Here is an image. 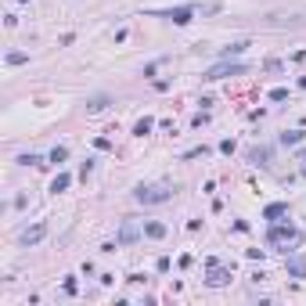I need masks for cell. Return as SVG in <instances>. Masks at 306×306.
<instances>
[{"label": "cell", "mask_w": 306, "mask_h": 306, "mask_svg": "<svg viewBox=\"0 0 306 306\" xmlns=\"http://www.w3.org/2000/svg\"><path fill=\"white\" fill-rule=\"evenodd\" d=\"M249 72V65L242 61H230V58H220V65H212V69H206V83H216V79H227V76H245Z\"/></svg>", "instance_id": "obj_1"}, {"label": "cell", "mask_w": 306, "mask_h": 306, "mask_svg": "<svg viewBox=\"0 0 306 306\" xmlns=\"http://www.w3.org/2000/svg\"><path fill=\"white\" fill-rule=\"evenodd\" d=\"M299 227L292 224H270V230H267V245H299Z\"/></svg>", "instance_id": "obj_2"}, {"label": "cell", "mask_w": 306, "mask_h": 306, "mask_svg": "<svg viewBox=\"0 0 306 306\" xmlns=\"http://www.w3.org/2000/svg\"><path fill=\"white\" fill-rule=\"evenodd\" d=\"M134 198L141 202V206H162V202L173 198V188H137Z\"/></svg>", "instance_id": "obj_3"}, {"label": "cell", "mask_w": 306, "mask_h": 306, "mask_svg": "<svg viewBox=\"0 0 306 306\" xmlns=\"http://www.w3.org/2000/svg\"><path fill=\"white\" fill-rule=\"evenodd\" d=\"M141 230H144V224H141V227H137V224H134V220H123V227H119V234H115V242H119V245H134V242H137V238H141Z\"/></svg>", "instance_id": "obj_4"}, {"label": "cell", "mask_w": 306, "mask_h": 306, "mask_svg": "<svg viewBox=\"0 0 306 306\" xmlns=\"http://www.w3.org/2000/svg\"><path fill=\"white\" fill-rule=\"evenodd\" d=\"M155 18H170V22L177 25H188L194 18V7H173V11H155Z\"/></svg>", "instance_id": "obj_5"}, {"label": "cell", "mask_w": 306, "mask_h": 306, "mask_svg": "<svg viewBox=\"0 0 306 306\" xmlns=\"http://www.w3.org/2000/svg\"><path fill=\"white\" fill-rule=\"evenodd\" d=\"M43 234H47V224H33V227H25L22 234H18V242H22L25 249H29V245H36V242H40Z\"/></svg>", "instance_id": "obj_6"}, {"label": "cell", "mask_w": 306, "mask_h": 306, "mask_svg": "<svg viewBox=\"0 0 306 306\" xmlns=\"http://www.w3.org/2000/svg\"><path fill=\"white\" fill-rule=\"evenodd\" d=\"M285 270H288V277H306V256H288Z\"/></svg>", "instance_id": "obj_7"}, {"label": "cell", "mask_w": 306, "mask_h": 306, "mask_svg": "<svg viewBox=\"0 0 306 306\" xmlns=\"http://www.w3.org/2000/svg\"><path fill=\"white\" fill-rule=\"evenodd\" d=\"M206 281L212 285V288H224V285L230 281V270H224V267H216V263H212V267H209V277H206Z\"/></svg>", "instance_id": "obj_8"}, {"label": "cell", "mask_w": 306, "mask_h": 306, "mask_svg": "<svg viewBox=\"0 0 306 306\" xmlns=\"http://www.w3.org/2000/svg\"><path fill=\"white\" fill-rule=\"evenodd\" d=\"M281 216H288V202H270L263 209V220H270V224H277Z\"/></svg>", "instance_id": "obj_9"}, {"label": "cell", "mask_w": 306, "mask_h": 306, "mask_svg": "<svg viewBox=\"0 0 306 306\" xmlns=\"http://www.w3.org/2000/svg\"><path fill=\"white\" fill-rule=\"evenodd\" d=\"M306 141V130H285L281 134V144L285 148H295V144H303Z\"/></svg>", "instance_id": "obj_10"}, {"label": "cell", "mask_w": 306, "mask_h": 306, "mask_svg": "<svg viewBox=\"0 0 306 306\" xmlns=\"http://www.w3.org/2000/svg\"><path fill=\"white\" fill-rule=\"evenodd\" d=\"M249 162H256V166H270V148H252V152H249Z\"/></svg>", "instance_id": "obj_11"}, {"label": "cell", "mask_w": 306, "mask_h": 306, "mask_svg": "<svg viewBox=\"0 0 306 306\" xmlns=\"http://www.w3.org/2000/svg\"><path fill=\"white\" fill-rule=\"evenodd\" d=\"M144 234L159 242V238H166V224H159V220H148V224H144Z\"/></svg>", "instance_id": "obj_12"}, {"label": "cell", "mask_w": 306, "mask_h": 306, "mask_svg": "<svg viewBox=\"0 0 306 306\" xmlns=\"http://www.w3.org/2000/svg\"><path fill=\"white\" fill-rule=\"evenodd\" d=\"M152 130H155V119H137V123H134V137H148V134H152Z\"/></svg>", "instance_id": "obj_13"}, {"label": "cell", "mask_w": 306, "mask_h": 306, "mask_svg": "<svg viewBox=\"0 0 306 306\" xmlns=\"http://www.w3.org/2000/svg\"><path fill=\"white\" fill-rule=\"evenodd\" d=\"M69 184H72L69 173H58V177L51 180V191H54V194H61V191H69Z\"/></svg>", "instance_id": "obj_14"}, {"label": "cell", "mask_w": 306, "mask_h": 306, "mask_svg": "<svg viewBox=\"0 0 306 306\" xmlns=\"http://www.w3.org/2000/svg\"><path fill=\"white\" fill-rule=\"evenodd\" d=\"M65 159H69V148H65V144H58V148H54V152L47 155V162H54V166L65 162Z\"/></svg>", "instance_id": "obj_15"}, {"label": "cell", "mask_w": 306, "mask_h": 306, "mask_svg": "<svg viewBox=\"0 0 306 306\" xmlns=\"http://www.w3.org/2000/svg\"><path fill=\"white\" fill-rule=\"evenodd\" d=\"M249 47V43H230V47H224V51H220V58H238V54H242Z\"/></svg>", "instance_id": "obj_16"}, {"label": "cell", "mask_w": 306, "mask_h": 306, "mask_svg": "<svg viewBox=\"0 0 306 306\" xmlns=\"http://www.w3.org/2000/svg\"><path fill=\"white\" fill-rule=\"evenodd\" d=\"M18 166H47L40 155H18Z\"/></svg>", "instance_id": "obj_17"}, {"label": "cell", "mask_w": 306, "mask_h": 306, "mask_svg": "<svg viewBox=\"0 0 306 306\" xmlns=\"http://www.w3.org/2000/svg\"><path fill=\"white\" fill-rule=\"evenodd\" d=\"M267 97H270V101H285V97H288V90H285V87H274Z\"/></svg>", "instance_id": "obj_18"}, {"label": "cell", "mask_w": 306, "mask_h": 306, "mask_svg": "<svg viewBox=\"0 0 306 306\" xmlns=\"http://www.w3.org/2000/svg\"><path fill=\"white\" fill-rule=\"evenodd\" d=\"M94 148H97V152H108V148H112V141H108V137H97Z\"/></svg>", "instance_id": "obj_19"}, {"label": "cell", "mask_w": 306, "mask_h": 306, "mask_svg": "<svg viewBox=\"0 0 306 306\" xmlns=\"http://www.w3.org/2000/svg\"><path fill=\"white\" fill-rule=\"evenodd\" d=\"M76 288H79V285H76V277H65V292H69V295H76Z\"/></svg>", "instance_id": "obj_20"}, {"label": "cell", "mask_w": 306, "mask_h": 306, "mask_svg": "<svg viewBox=\"0 0 306 306\" xmlns=\"http://www.w3.org/2000/svg\"><path fill=\"white\" fill-rule=\"evenodd\" d=\"M22 61H25V54H18V51L7 54V65H22Z\"/></svg>", "instance_id": "obj_21"}, {"label": "cell", "mask_w": 306, "mask_h": 306, "mask_svg": "<svg viewBox=\"0 0 306 306\" xmlns=\"http://www.w3.org/2000/svg\"><path fill=\"white\" fill-rule=\"evenodd\" d=\"M220 152H224V155H234V141H220Z\"/></svg>", "instance_id": "obj_22"}, {"label": "cell", "mask_w": 306, "mask_h": 306, "mask_svg": "<svg viewBox=\"0 0 306 306\" xmlns=\"http://www.w3.org/2000/svg\"><path fill=\"white\" fill-rule=\"evenodd\" d=\"M22 4H25V0H22Z\"/></svg>", "instance_id": "obj_23"}]
</instances>
